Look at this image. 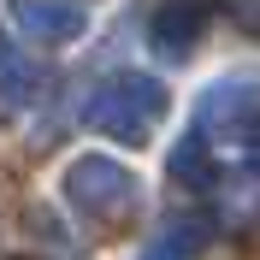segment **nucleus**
<instances>
[{
    "label": "nucleus",
    "instance_id": "nucleus-1",
    "mask_svg": "<svg viewBox=\"0 0 260 260\" xmlns=\"http://www.w3.org/2000/svg\"><path fill=\"white\" fill-rule=\"evenodd\" d=\"M160 118H166V83L148 71H118L83 101V124L107 130L118 142H148Z\"/></svg>",
    "mask_w": 260,
    "mask_h": 260
},
{
    "label": "nucleus",
    "instance_id": "nucleus-3",
    "mask_svg": "<svg viewBox=\"0 0 260 260\" xmlns=\"http://www.w3.org/2000/svg\"><path fill=\"white\" fill-rule=\"evenodd\" d=\"M65 201H71L89 225H124L130 213H136V201H142V189H136V172H124L118 160L83 154V160H71V172H65Z\"/></svg>",
    "mask_w": 260,
    "mask_h": 260
},
{
    "label": "nucleus",
    "instance_id": "nucleus-7",
    "mask_svg": "<svg viewBox=\"0 0 260 260\" xmlns=\"http://www.w3.org/2000/svg\"><path fill=\"white\" fill-rule=\"evenodd\" d=\"M36 95V65L24 59V48H18L12 36L0 30V101L6 107H18V101Z\"/></svg>",
    "mask_w": 260,
    "mask_h": 260
},
{
    "label": "nucleus",
    "instance_id": "nucleus-8",
    "mask_svg": "<svg viewBox=\"0 0 260 260\" xmlns=\"http://www.w3.org/2000/svg\"><path fill=\"white\" fill-rule=\"evenodd\" d=\"M201 248H207V225L201 219H183V225H166V237H154L142 260H195Z\"/></svg>",
    "mask_w": 260,
    "mask_h": 260
},
{
    "label": "nucleus",
    "instance_id": "nucleus-5",
    "mask_svg": "<svg viewBox=\"0 0 260 260\" xmlns=\"http://www.w3.org/2000/svg\"><path fill=\"white\" fill-rule=\"evenodd\" d=\"M12 24L36 42H77L89 12L83 0H12Z\"/></svg>",
    "mask_w": 260,
    "mask_h": 260
},
{
    "label": "nucleus",
    "instance_id": "nucleus-6",
    "mask_svg": "<svg viewBox=\"0 0 260 260\" xmlns=\"http://www.w3.org/2000/svg\"><path fill=\"white\" fill-rule=\"evenodd\" d=\"M172 178L183 183V189H213L219 183V166H213V148L201 142V136H183L178 148H172Z\"/></svg>",
    "mask_w": 260,
    "mask_h": 260
},
{
    "label": "nucleus",
    "instance_id": "nucleus-9",
    "mask_svg": "<svg viewBox=\"0 0 260 260\" xmlns=\"http://www.w3.org/2000/svg\"><path fill=\"white\" fill-rule=\"evenodd\" d=\"M225 12L243 24V30H254L260 36V0H225Z\"/></svg>",
    "mask_w": 260,
    "mask_h": 260
},
{
    "label": "nucleus",
    "instance_id": "nucleus-2",
    "mask_svg": "<svg viewBox=\"0 0 260 260\" xmlns=\"http://www.w3.org/2000/svg\"><path fill=\"white\" fill-rule=\"evenodd\" d=\"M195 136L207 148H237L260 166V77H219L195 101Z\"/></svg>",
    "mask_w": 260,
    "mask_h": 260
},
{
    "label": "nucleus",
    "instance_id": "nucleus-4",
    "mask_svg": "<svg viewBox=\"0 0 260 260\" xmlns=\"http://www.w3.org/2000/svg\"><path fill=\"white\" fill-rule=\"evenodd\" d=\"M207 18H213V0H160V6H154V24H148L154 53L189 59L195 42H201V30H207Z\"/></svg>",
    "mask_w": 260,
    "mask_h": 260
}]
</instances>
